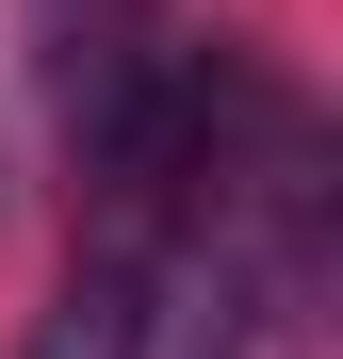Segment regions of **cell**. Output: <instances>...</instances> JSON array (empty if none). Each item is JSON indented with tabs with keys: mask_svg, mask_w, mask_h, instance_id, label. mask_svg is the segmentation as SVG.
Returning <instances> with one entry per match:
<instances>
[{
	"mask_svg": "<svg viewBox=\"0 0 343 359\" xmlns=\"http://www.w3.org/2000/svg\"><path fill=\"white\" fill-rule=\"evenodd\" d=\"M278 131V82L246 66L229 33H98L66 66V147L114 212H131V245L163 212H213V180Z\"/></svg>",
	"mask_w": 343,
	"mask_h": 359,
	"instance_id": "1",
	"label": "cell"
},
{
	"mask_svg": "<svg viewBox=\"0 0 343 359\" xmlns=\"http://www.w3.org/2000/svg\"><path fill=\"white\" fill-rule=\"evenodd\" d=\"M163 311H180V262L163 245H114V262H82L66 294H49L33 359H163Z\"/></svg>",
	"mask_w": 343,
	"mask_h": 359,
	"instance_id": "2",
	"label": "cell"
}]
</instances>
